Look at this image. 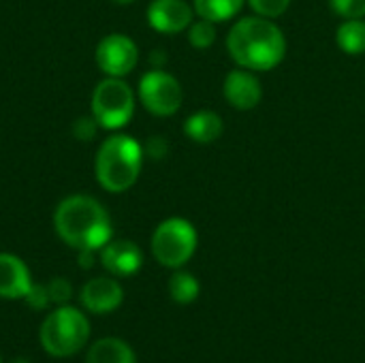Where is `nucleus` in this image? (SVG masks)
Here are the masks:
<instances>
[{"instance_id": "obj_1", "label": "nucleus", "mask_w": 365, "mask_h": 363, "mask_svg": "<svg viewBox=\"0 0 365 363\" xmlns=\"http://www.w3.org/2000/svg\"><path fill=\"white\" fill-rule=\"evenodd\" d=\"M233 62L248 71H272L287 56V39L272 19L252 15L235 21L227 36Z\"/></svg>"}, {"instance_id": "obj_2", "label": "nucleus", "mask_w": 365, "mask_h": 363, "mask_svg": "<svg viewBox=\"0 0 365 363\" xmlns=\"http://www.w3.org/2000/svg\"><path fill=\"white\" fill-rule=\"evenodd\" d=\"M53 225L58 237L75 250H101L113 235L109 212L88 195L62 199L56 208Z\"/></svg>"}, {"instance_id": "obj_3", "label": "nucleus", "mask_w": 365, "mask_h": 363, "mask_svg": "<svg viewBox=\"0 0 365 363\" xmlns=\"http://www.w3.org/2000/svg\"><path fill=\"white\" fill-rule=\"evenodd\" d=\"M141 165H143L141 143L128 135H111L101 143L96 152V160H94L96 182L107 193H124L139 180Z\"/></svg>"}, {"instance_id": "obj_4", "label": "nucleus", "mask_w": 365, "mask_h": 363, "mask_svg": "<svg viewBox=\"0 0 365 363\" xmlns=\"http://www.w3.org/2000/svg\"><path fill=\"white\" fill-rule=\"evenodd\" d=\"M90 338L88 319L73 306H60L41 325V347L51 357L77 355Z\"/></svg>"}, {"instance_id": "obj_5", "label": "nucleus", "mask_w": 365, "mask_h": 363, "mask_svg": "<svg viewBox=\"0 0 365 363\" xmlns=\"http://www.w3.org/2000/svg\"><path fill=\"white\" fill-rule=\"evenodd\" d=\"M197 244L199 235L195 225L186 218L173 216L156 227L152 235V255L160 265L178 270L192 259Z\"/></svg>"}, {"instance_id": "obj_6", "label": "nucleus", "mask_w": 365, "mask_h": 363, "mask_svg": "<svg viewBox=\"0 0 365 363\" xmlns=\"http://www.w3.org/2000/svg\"><path fill=\"white\" fill-rule=\"evenodd\" d=\"M135 113V94L122 77H107L98 81L92 94V118L101 128L120 131Z\"/></svg>"}, {"instance_id": "obj_7", "label": "nucleus", "mask_w": 365, "mask_h": 363, "mask_svg": "<svg viewBox=\"0 0 365 363\" xmlns=\"http://www.w3.org/2000/svg\"><path fill=\"white\" fill-rule=\"evenodd\" d=\"M139 101L154 116H173L184 101L182 83L167 71L152 68L139 79Z\"/></svg>"}, {"instance_id": "obj_8", "label": "nucleus", "mask_w": 365, "mask_h": 363, "mask_svg": "<svg viewBox=\"0 0 365 363\" xmlns=\"http://www.w3.org/2000/svg\"><path fill=\"white\" fill-rule=\"evenodd\" d=\"M139 62V49L126 34H107L96 45V64L107 77H126Z\"/></svg>"}, {"instance_id": "obj_9", "label": "nucleus", "mask_w": 365, "mask_h": 363, "mask_svg": "<svg viewBox=\"0 0 365 363\" xmlns=\"http://www.w3.org/2000/svg\"><path fill=\"white\" fill-rule=\"evenodd\" d=\"M222 94L233 109L250 111L261 103L263 86H261L259 77L255 75V71L240 66V68H233L227 73V77L222 81Z\"/></svg>"}, {"instance_id": "obj_10", "label": "nucleus", "mask_w": 365, "mask_h": 363, "mask_svg": "<svg viewBox=\"0 0 365 363\" xmlns=\"http://www.w3.org/2000/svg\"><path fill=\"white\" fill-rule=\"evenodd\" d=\"M195 9L186 0H154L148 6V24L163 34H178L192 24Z\"/></svg>"}, {"instance_id": "obj_11", "label": "nucleus", "mask_w": 365, "mask_h": 363, "mask_svg": "<svg viewBox=\"0 0 365 363\" xmlns=\"http://www.w3.org/2000/svg\"><path fill=\"white\" fill-rule=\"evenodd\" d=\"M101 263L111 276L128 278L141 270L143 252L130 240H111L101 248Z\"/></svg>"}, {"instance_id": "obj_12", "label": "nucleus", "mask_w": 365, "mask_h": 363, "mask_svg": "<svg viewBox=\"0 0 365 363\" xmlns=\"http://www.w3.org/2000/svg\"><path fill=\"white\" fill-rule=\"evenodd\" d=\"M79 300L86 310H90L94 315H107V312H113L115 308H120V304L124 300V291L118 285V280L101 276V278L88 280L83 285Z\"/></svg>"}, {"instance_id": "obj_13", "label": "nucleus", "mask_w": 365, "mask_h": 363, "mask_svg": "<svg viewBox=\"0 0 365 363\" xmlns=\"http://www.w3.org/2000/svg\"><path fill=\"white\" fill-rule=\"evenodd\" d=\"M32 280L26 263L9 252H0V297L24 300L30 291Z\"/></svg>"}, {"instance_id": "obj_14", "label": "nucleus", "mask_w": 365, "mask_h": 363, "mask_svg": "<svg viewBox=\"0 0 365 363\" xmlns=\"http://www.w3.org/2000/svg\"><path fill=\"white\" fill-rule=\"evenodd\" d=\"M222 131H225L222 118L210 109H201V111L188 116L184 122V133L195 143H205V145L214 143L222 137Z\"/></svg>"}, {"instance_id": "obj_15", "label": "nucleus", "mask_w": 365, "mask_h": 363, "mask_svg": "<svg viewBox=\"0 0 365 363\" xmlns=\"http://www.w3.org/2000/svg\"><path fill=\"white\" fill-rule=\"evenodd\" d=\"M86 363H137V357L124 340L101 338L90 347Z\"/></svg>"}, {"instance_id": "obj_16", "label": "nucleus", "mask_w": 365, "mask_h": 363, "mask_svg": "<svg viewBox=\"0 0 365 363\" xmlns=\"http://www.w3.org/2000/svg\"><path fill=\"white\" fill-rule=\"evenodd\" d=\"M338 47L349 56H359L365 51V21L364 19H344L336 32Z\"/></svg>"}, {"instance_id": "obj_17", "label": "nucleus", "mask_w": 365, "mask_h": 363, "mask_svg": "<svg viewBox=\"0 0 365 363\" xmlns=\"http://www.w3.org/2000/svg\"><path fill=\"white\" fill-rule=\"evenodd\" d=\"M192 2H195V13L214 24H222L235 17L246 4V0H192Z\"/></svg>"}, {"instance_id": "obj_18", "label": "nucleus", "mask_w": 365, "mask_h": 363, "mask_svg": "<svg viewBox=\"0 0 365 363\" xmlns=\"http://www.w3.org/2000/svg\"><path fill=\"white\" fill-rule=\"evenodd\" d=\"M201 293V285L199 280L188 274V272H175L169 280V295L175 304L180 306H188L192 304Z\"/></svg>"}, {"instance_id": "obj_19", "label": "nucleus", "mask_w": 365, "mask_h": 363, "mask_svg": "<svg viewBox=\"0 0 365 363\" xmlns=\"http://www.w3.org/2000/svg\"><path fill=\"white\" fill-rule=\"evenodd\" d=\"M216 41V26L210 19L199 17L197 21L192 19V24L188 26V43L195 49H207L212 47Z\"/></svg>"}, {"instance_id": "obj_20", "label": "nucleus", "mask_w": 365, "mask_h": 363, "mask_svg": "<svg viewBox=\"0 0 365 363\" xmlns=\"http://www.w3.org/2000/svg\"><path fill=\"white\" fill-rule=\"evenodd\" d=\"M331 11L342 19H364L365 0H329Z\"/></svg>"}, {"instance_id": "obj_21", "label": "nucleus", "mask_w": 365, "mask_h": 363, "mask_svg": "<svg viewBox=\"0 0 365 363\" xmlns=\"http://www.w3.org/2000/svg\"><path fill=\"white\" fill-rule=\"evenodd\" d=\"M248 4L257 15L274 19V17H280L289 9L291 0H248Z\"/></svg>"}, {"instance_id": "obj_22", "label": "nucleus", "mask_w": 365, "mask_h": 363, "mask_svg": "<svg viewBox=\"0 0 365 363\" xmlns=\"http://www.w3.org/2000/svg\"><path fill=\"white\" fill-rule=\"evenodd\" d=\"M47 291H49V300L51 304H58V306H66L73 297V287L68 280L64 278H53L49 285H47Z\"/></svg>"}, {"instance_id": "obj_23", "label": "nucleus", "mask_w": 365, "mask_h": 363, "mask_svg": "<svg viewBox=\"0 0 365 363\" xmlns=\"http://www.w3.org/2000/svg\"><path fill=\"white\" fill-rule=\"evenodd\" d=\"M26 304L30 306V308H34V310H43V308H47L49 306V291H47V285H34L32 282V287H30V291L26 293Z\"/></svg>"}, {"instance_id": "obj_24", "label": "nucleus", "mask_w": 365, "mask_h": 363, "mask_svg": "<svg viewBox=\"0 0 365 363\" xmlns=\"http://www.w3.org/2000/svg\"><path fill=\"white\" fill-rule=\"evenodd\" d=\"M96 128H98V124H96L94 118H79V120H75V124H73V135H75V139H79V141H90V139H94Z\"/></svg>"}, {"instance_id": "obj_25", "label": "nucleus", "mask_w": 365, "mask_h": 363, "mask_svg": "<svg viewBox=\"0 0 365 363\" xmlns=\"http://www.w3.org/2000/svg\"><path fill=\"white\" fill-rule=\"evenodd\" d=\"M148 154L152 156V158H163V156H167V152H169V145H167V141L163 139V137H152L150 141H148Z\"/></svg>"}, {"instance_id": "obj_26", "label": "nucleus", "mask_w": 365, "mask_h": 363, "mask_svg": "<svg viewBox=\"0 0 365 363\" xmlns=\"http://www.w3.org/2000/svg\"><path fill=\"white\" fill-rule=\"evenodd\" d=\"M111 2H115V4H130V2H135V0H111Z\"/></svg>"}, {"instance_id": "obj_27", "label": "nucleus", "mask_w": 365, "mask_h": 363, "mask_svg": "<svg viewBox=\"0 0 365 363\" xmlns=\"http://www.w3.org/2000/svg\"><path fill=\"white\" fill-rule=\"evenodd\" d=\"M11 363H28L26 359H15V362H11Z\"/></svg>"}, {"instance_id": "obj_28", "label": "nucleus", "mask_w": 365, "mask_h": 363, "mask_svg": "<svg viewBox=\"0 0 365 363\" xmlns=\"http://www.w3.org/2000/svg\"><path fill=\"white\" fill-rule=\"evenodd\" d=\"M0 363H2V359H0Z\"/></svg>"}]
</instances>
